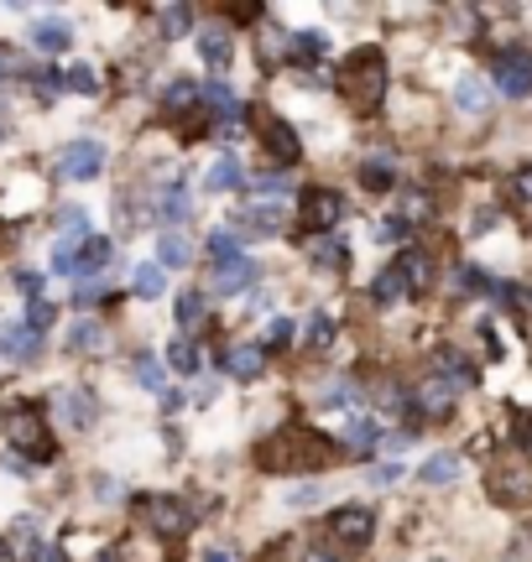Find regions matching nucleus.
I'll use <instances>...</instances> for the list:
<instances>
[{
    "mask_svg": "<svg viewBox=\"0 0 532 562\" xmlns=\"http://www.w3.org/2000/svg\"><path fill=\"white\" fill-rule=\"evenodd\" d=\"M334 459H340L334 438L313 432L303 422H292V427H282V432H271L262 442V469H271V474H303V469H324Z\"/></svg>",
    "mask_w": 532,
    "mask_h": 562,
    "instance_id": "nucleus-1",
    "label": "nucleus"
},
{
    "mask_svg": "<svg viewBox=\"0 0 532 562\" xmlns=\"http://www.w3.org/2000/svg\"><path fill=\"white\" fill-rule=\"evenodd\" d=\"M340 94L355 115H370L381 94H387V58L376 47H355L345 63H340Z\"/></svg>",
    "mask_w": 532,
    "mask_h": 562,
    "instance_id": "nucleus-2",
    "label": "nucleus"
},
{
    "mask_svg": "<svg viewBox=\"0 0 532 562\" xmlns=\"http://www.w3.org/2000/svg\"><path fill=\"white\" fill-rule=\"evenodd\" d=\"M0 432H5V442H11L16 453L53 459V438H47V422H42L37 406H11V412H5V422H0Z\"/></svg>",
    "mask_w": 532,
    "mask_h": 562,
    "instance_id": "nucleus-3",
    "label": "nucleus"
},
{
    "mask_svg": "<svg viewBox=\"0 0 532 562\" xmlns=\"http://www.w3.org/2000/svg\"><path fill=\"white\" fill-rule=\"evenodd\" d=\"M340 214H345V199H340L334 188H303V199L292 209V224H298L303 235H324V229L340 224Z\"/></svg>",
    "mask_w": 532,
    "mask_h": 562,
    "instance_id": "nucleus-4",
    "label": "nucleus"
},
{
    "mask_svg": "<svg viewBox=\"0 0 532 562\" xmlns=\"http://www.w3.org/2000/svg\"><path fill=\"white\" fill-rule=\"evenodd\" d=\"M491 501L496 505H532V463L522 453H507V459L491 469Z\"/></svg>",
    "mask_w": 532,
    "mask_h": 562,
    "instance_id": "nucleus-5",
    "label": "nucleus"
},
{
    "mask_svg": "<svg viewBox=\"0 0 532 562\" xmlns=\"http://www.w3.org/2000/svg\"><path fill=\"white\" fill-rule=\"evenodd\" d=\"M142 516L157 537H184L193 526V505H184L178 495H146L142 501Z\"/></svg>",
    "mask_w": 532,
    "mask_h": 562,
    "instance_id": "nucleus-6",
    "label": "nucleus"
},
{
    "mask_svg": "<svg viewBox=\"0 0 532 562\" xmlns=\"http://www.w3.org/2000/svg\"><path fill=\"white\" fill-rule=\"evenodd\" d=\"M329 537L350 552H361V547L376 537V516H370L366 505H340L334 516H329Z\"/></svg>",
    "mask_w": 532,
    "mask_h": 562,
    "instance_id": "nucleus-7",
    "label": "nucleus"
},
{
    "mask_svg": "<svg viewBox=\"0 0 532 562\" xmlns=\"http://www.w3.org/2000/svg\"><path fill=\"white\" fill-rule=\"evenodd\" d=\"M496 89H501L507 100H528L532 94V53H522V47L496 53Z\"/></svg>",
    "mask_w": 532,
    "mask_h": 562,
    "instance_id": "nucleus-8",
    "label": "nucleus"
},
{
    "mask_svg": "<svg viewBox=\"0 0 532 562\" xmlns=\"http://www.w3.org/2000/svg\"><path fill=\"white\" fill-rule=\"evenodd\" d=\"M256 136H262L266 157L277 161V167H292V161L303 157V146H298V136H292V125L277 121V115H256Z\"/></svg>",
    "mask_w": 532,
    "mask_h": 562,
    "instance_id": "nucleus-9",
    "label": "nucleus"
},
{
    "mask_svg": "<svg viewBox=\"0 0 532 562\" xmlns=\"http://www.w3.org/2000/svg\"><path fill=\"white\" fill-rule=\"evenodd\" d=\"M58 172H63L68 182L100 178V172H104V146H100V140H74V146H63Z\"/></svg>",
    "mask_w": 532,
    "mask_h": 562,
    "instance_id": "nucleus-10",
    "label": "nucleus"
},
{
    "mask_svg": "<svg viewBox=\"0 0 532 562\" xmlns=\"http://www.w3.org/2000/svg\"><path fill=\"white\" fill-rule=\"evenodd\" d=\"M454 396H459V391H454L450 381L423 375V381H418V391H412V412H423L429 422H444L454 412Z\"/></svg>",
    "mask_w": 532,
    "mask_h": 562,
    "instance_id": "nucleus-11",
    "label": "nucleus"
},
{
    "mask_svg": "<svg viewBox=\"0 0 532 562\" xmlns=\"http://www.w3.org/2000/svg\"><path fill=\"white\" fill-rule=\"evenodd\" d=\"M199 100L214 110V125H220V136H235V131H241V104H235V94H230L225 79H209L204 89H199Z\"/></svg>",
    "mask_w": 532,
    "mask_h": 562,
    "instance_id": "nucleus-12",
    "label": "nucleus"
},
{
    "mask_svg": "<svg viewBox=\"0 0 532 562\" xmlns=\"http://www.w3.org/2000/svg\"><path fill=\"white\" fill-rule=\"evenodd\" d=\"M256 277H262V271H256V261H251V256H235V261H220V266H214L209 286H214V292H225V297H235V292H246Z\"/></svg>",
    "mask_w": 532,
    "mask_h": 562,
    "instance_id": "nucleus-13",
    "label": "nucleus"
},
{
    "mask_svg": "<svg viewBox=\"0 0 532 562\" xmlns=\"http://www.w3.org/2000/svg\"><path fill=\"white\" fill-rule=\"evenodd\" d=\"M37 558H42L37 526L21 521L16 531H5V537H0V562H37Z\"/></svg>",
    "mask_w": 532,
    "mask_h": 562,
    "instance_id": "nucleus-14",
    "label": "nucleus"
},
{
    "mask_svg": "<svg viewBox=\"0 0 532 562\" xmlns=\"http://www.w3.org/2000/svg\"><path fill=\"white\" fill-rule=\"evenodd\" d=\"M220 364H225L235 381H256V375H262V364H266V355H262V344H230L225 355H220Z\"/></svg>",
    "mask_w": 532,
    "mask_h": 562,
    "instance_id": "nucleus-15",
    "label": "nucleus"
},
{
    "mask_svg": "<svg viewBox=\"0 0 532 562\" xmlns=\"http://www.w3.org/2000/svg\"><path fill=\"white\" fill-rule=\"evenodd\" d=\"M433 375H439V381H450L454 391H459V385H475V364L465 360V355H454V349H439V360H433Z\"/></svg>",
    "mask_w": 532,
    "mask_h": 562,
    "instance_id": "nucleus-16",
    "label": "nucleus"
},
{
    "mask_svg": "<svg viewBox=\"0 0 532 562\" xmlns=\"http://www.w3.org/2000/svg\"><path fill=\"white\" fill-rule=\"evenodd\" d=\"M402 297H408V277H402L397 261H391L381 277L370 281V302H376V307H391V302H402Z\"/></svg>",
    "mask_w": 532,
    "mask_h": 562,
    "instance_id": "nucleus-17",
    "label": "nucleus"
},
{
    "mask_svg": "<svg viewBox=\"0 0 532 562\" xmlns=\"http://www.w3.org/2000/svg\"><path fill=\"white\" fill-rule=\"evenodd\" d=\"M361 182H366L370 193H387L391 182H397V167H391L387 151H370V157L361 161Z\"/></svg>",
    "mask_w": 532,
    "mask_h": 562,
    "instance_id": "nucleus-18",
    "label": "nucleus"
},
{
    "mask_svg": "<svg viewBox=\"0 0 532 562\" xmlns=\"http://www.w3.org/2000/svg\"><path fill=\"white\" fill-rule=\"evenodd\" d=\"M397 271L408 277V292H429V281H433V261L423 256V250H402V256H397Z\"/></svg>",
    "mask_w": 532,
    "mask_h": 562,
    "instance_id": "nucleus-19",
    "label": "nucleus"
},
{
    "mask_svg": "<svg viewBox=\"0 0 532 562\" xmlns=\"http://www.w3.org/2000/svg\"><path fill=\"white\" fill-rule=\"evenodd\" d=\"M199 58L214 68V74H225L230 68V32H220V26H209L204 37H199Z\"/></svg>",
    "mask_w": 532,
    "mask_h": 562,
    "instance_id": "nucleus-20",
    "label": "nucleus"
},
{
    "mask_svg": "<svg viewBox=\"0 0 532 562\" xmlns=\"http://www.w3.org/2000/svg\"><path fill=\"white\" fill-rule=\"evenodd\" d=\"M241 182H246V172H241V161H235V157H220L204 172V188H209V193H230V188H241Z\"/></svg>",
    "mask_w": 532,
    "mask_h": 562,
    "instance_id": "nucleus-21",
    "label": "nucleus"
},
{
    "mask_svg": "<svg viewBox=\"0 0 532 562\" xmlns=\"http://www.w3.org/2000/svg\"><path fill=\"white\" fill-rule=\"evenodd\" d=\"M241 224L256 229V235H277L282 229V203H251L246 214H241Z\"/></svg>",
    "mask_w": 532,
    "mask_h": 562,
    "instance_id": "nucleus-22",
    "label": "nucleus"
},
{
    "mask_svg": "<svg viewBox=\"0 0 532 562\" xmlns=\"http://www.w3.org/2000/svg\"><path fill=\"white\" fill-rule=\"evenodd\" d=\"M350 448H355V453H376V442H381V427H376V417H366V412H355V417H350Z\"/></svg>",
    "mask_w": 532,
    "mask_h": 562,
    "instance_id": "nucleus-23",
    "label": "nucleus"
},
{
    "mask_svg": "<svg viewBox=\"0 0 532 562\" xmlns=\"http://www.w3.org/2000/svg\"><path fill=\"white\" fill-rule=\"evenodd\" d=\"M32 42H37L42 53H68L74 32H68L63 21H37V26H32Z\"/></svg>",
    "mask_w": 532,
    "mask_h": 562,
    "instance_id": "nucleus-24",
    "label": "nucleus"
},
{
    "mask_svg": "<svg viewBox=\"0 0 532 562\" xmlns=\"http://www.w3.org/2000/svg\"><path fill=\"white\" fill-rule=\"evenodd\" d=\"M163 104L173 110V115H188V110L199 104V83H193V79H167Z\"/></svg>",
    "mask_w": 532,
    "mask_h": 562,
    "instance_id": "nucleus-25",
    "label": "nucleus"
},
{
    "mask_svg": "<svg viewBox=\"0 0 532 562\" xmlns=\"http://www.w3.org/2000/svg\"><path fill=\"white\" fill-rule=\"evenodd\" d=\"M0 349H11L16 360H32V355L42 349V339L26 328V323H16V328H5V334H0Z\"/></svg>",
    "mask_w": 532,
    "mask_h": 562,
    "instance_id": "nucleus-26",
    "label": "nucleus"
},
{
    "mask_svg": "<svg viewBox=\"0 0 532 562\" xmlns=\"http://www.w3.org/2000/svg\"><path fill=\"white\" fill-rule=\"evenodd\" d=\"M418 480H423V484H450V480H459V453H439V459H429L423 469H418Z\"/></svg>",
    "mask_w": 532,
    "mask_h": 562,
    "instance_id": "nucleus-27",
    "label": "nucleus"
},
{
    "mask_svg": "<svg viewBox=\"0 0 532 562\" xmlns=\"http://www.w3.org/2000/svg\"><path fill=\"white\" fill-rule=\"evenodd\" d=\"M68 349H74V355H84V349H104V328L95 318H79L74 323V334H68Z\"/></svg>",
    "mask_w": 532,
    "mask_h": 562,
    "instance_id": "nucleus-28",
    "label": "nucleus"
},
{
    "mask_svg": "<svg viewBox=\"0 0 532 562\" xmlns=\"http://www.w3.org/2000/svg\"><path fill=\"white\" fill-rule=\"evenodd\" d=\"M313 266H324V271H345V266H350V245L345 240H319V245H313Z\"/></svg>",
    "mask_w": 532,
    "mask_h": 562,
    "instance_id": "nucleus-29",
    "label": "nucleus"
},
{
    "mask_svg": "<svg viewBox=\"0 0 532 562\" xmlns=\"http://www.w3.org/2000/svg\"><path fill=\"white\" fill-rule=\"evenodd\" d=\"M298 339V328H292V318H271L262 334V355H277V349H287V344Z\"/></svg>",
    "mask_w": 532,
    "mask_h": 562,
    "instance_id": "nucleus-30",
    "label": "nucleus"
},
{
    "mask_svg": "<svg viewBox=\"0 0 532 562\" xmlns=\"http://www.w3.org/2000/svg\"><path fill=\"white\" fill-rule=\"evenodd\" d=\"M136 297H163L167 292V271L163 266H136Z\"/></svg>",
    "mask_w": 532,
    "mask_h": 562,
    "instance_id": "nucleus-31",
    "label": "nucleus"
},
{
    "mask_svg": "<svg viewBox=\"0 0 532 562\" xmlns=\"http://www.w3.org/2000/svg\"><path fill=\"white\" fill-rule=\"evenodd\" d=\"M334 334H340V328H334L329 313H313V318H308V349H313V355H324L329 344H334Z\"/></svg>",
    "mask_w": 532,
    "mask_h": 562,
    "instance_id": "nucleus-32",
    "label": "nucleus"
},
{
    "mask_svg": "<svg viewBox=\"0 0 532 562\" xmlns=\"http://www.w3.org/2000/svg\"><path fill=\"white\" fill-rule=\"evenodd\" d=\"M204 313H209L204 292H184V297H178V323H184V328H199V323H204Z\"/></svg>",
    "mask_w": 532,
    "mask_h": 562,
    "instance_id": "nucleus-33",
    "label": "nucleus"
},
{
    "mask_svg": "<svg viewBox=\"0 0 532 562\" xmlns=\"http://www.w3.org/2000/svg\"><path fill=\"white\" fill-rule=\"evenodd\" d=\"M53 318H58V307L47 297H32V307H26V328L37 334V339H47V328H53Z\"/></svg>",
    "mask_w": 532,
    "mask_h": 562,
    "instance_id": "nucleus-34",
    "label": "nucleus"
},
{
    "mask_svg": "<svg viewBox=\"0 0 532 562\" xmlns=\"http://www.w3.org/2000/svg\"><path fill=\"white\" fill-rule=\"evenodd\" d=\"M324 53H329L324 32H298V37H292V58L298 63H313V58H324Z\"/></svg>",
    "mask_w": 532,
    "mask_h": 562,
    "instance_id": "nucleus-35",
    "label": "nucleus"
},
{
    "mask_svg": "<svg viewBox=\"0 0 532 562\" xmlns=\"http://www.w3.org/2000/svg\"><path fill=\"white\" fill-rule=\"evenodd\" d=\"M188 256H193V250H188V240L184 235H163V245H157V266H188Z\"/></svg>",
    "mask_w": 532,
    "mask_h": 562,
    "instance_id": "nucleus-36",
    "label": "nucleus"
},
{
    "mask_svg": "<svg viewBox=\"0 0 532 562\" xmlns=\"http://www.w3.org/2000/svg\"><path fill=\"white\" fill-rule=\"evenodd\" d=\"M167 364H173V370H184V375H193V370H199V349H193L188 339H173L167 344Z\"/></svg>",
    "mask_w": 532,
    "mask_h": 562,
    "instance_id": "nucleus-37",
    "label": "nucleus"
},
{
    "mask_svg": "<svg viewBox=\"0 0 532 562\" xmlns=\"http://www.w3.org/2000/svg\"><path fill=\"white\" fill-rule=\"evenodd\" d=\"M136 381H142V385H152V391H167L163 360H157V355H136Z\"/></svg>",
    "mask_w": 532,
    "mask_h": 562,
    "instance_id": "nucleus-38",
    "label": "nucleus"
},
{
    "mask_svg": "<svg viewBox=\"0 0 532 562\" xmlns=\"http://www.w3.org/2000/svg\"><path fill=\"white\" fill-rule=\"evenodd\" d=\"M63 402H68V422H74V427H95V396H79V391H68Z\"/></svg>",
    "mask_w": 532,
    "mask_h": 562,
    "instance_id": "nucleus-39",
    "label": "nucleus"
},
{
    "mask_svg": "<svg viewBox=\"0 0 532 562\" xmlns=\"http://www.w3.org/2000/svg\"><path fill=\"white\" fill-rule=\"evenodd\" d=\"M157 214H163V220H173V224H184L188 220V193H184V188H167L163 203H157Z\"/></svg>",
    "mask_w": 532,
    "mask_h": 562,
    "instance_id": "nucleus-40",
    "label": "nucleus"
},
{
    "mask_svg": "<svg viewBox=\"0 0 532 562\" xmlns=\"http://www.w3.org/2000/svg\"><path fill=\"white\" fill-rule=\"evenodd\" d=\"M157 21H163V32H167V37H184L188 26H193V11H188V5H167V11H163Z\"/></svg>",
    "mask_w": 532,
    "mask_h": 562,
    "instance_id": "nucleus-41",
    "label": "nucleus"
},
{
    "mask_svg": "<svg viewBox=\"0 0 532 562\" xmlns=\"http://www.w3.org/2000/svg\"><path fill=\"white\" fill-rule=\"evenodd\" d=\"M209 256H214V266L235 261V256H241V245H235V235H230V229H214V235H209Z\"/></svg>",
    "mask_w": 532,
    "mask_h": 562,
    "instance_id": "nucleus-42",
    "label": "nucleus"
},
{
    "mask_svg": "<svg viewBox=\"0 0 532 562\" xmlns=\"http://www.w3.org/2000/svg\"><path fill=\"white\" fill-rule=\"evenodd\" d=\"M63 83H68V89H74V94H95V89H100V79H95V68H68V74H63Z\"/></svg>",
    "mask_w": 532,
    "mask_h": 562,
    "instance_id": "nucleus-43",
    "label": "nucleus"
},
{
    "mask_svg": "<svg viewBox=\"0 0 532 562\" xmlns=\"http://www.w3.org/2000/svg\"><path fill=\"white\" fill-rule=\"evenodd\" d=\"M32 89H37V100L47 104V100H58V94H63V89H68V83H63V74H58V68H47V74H42V79L32 83Z\"/></svg>",
    "mask_w": 532,
    "mask_h": 562,
    "instance_id": "nucleus-44",
    "label": "nucleus"
},
{
    "mask_svg": "<svg viewBox=\"0 0 532 562\" xmlns=\"http://www.w3.org/2000/svg\"><path fill=\"white\" fill-rule=\"evenodd\" d=\"M459 104H465L470 115H480V110H486V89H480L475 79H465V83H459Z\"/></svg>",
    "mask_w": 532,
    "mask_h": 562,
    "instance_id": "nucleus-45",
    "label": "nucleus"
},
{
    "mask_svg": "<svg viewBox=\"0 0 532 562\" xmlns=\"http://www.w3.org/2000/svg\"><path fill=\"white\" fill-rule=\"evenodd\" d=\"M104 286H110V281H104V277H89V281H79V286H74V302H79V307H84V302H100V297H104Z\"/></svg>",
    "mask_w": 532,
    "mask_h": 562,
    "instance_id": "nucleus-46",
    "label": "nucleus"
},
{
    "mask_svg": "<svg viewBox=\"0 0 532 562\" xmlns=\"http://www.w3.org/2000/svg\"><path fill=\"white\" fill-rule=\"evenodd\" d=\"M319 484H292V495H287V505H298V510H308V505H319Z\"/></svg>",
    "mask_w": 532,
    "mask_h": 562,
    "instance_id": "nucleus-47",
    "label": "nucleus"
},
{
    "mask_svg": "<svg viewBox=\"0 0 532 562\" xmlns=\"http://www.w3.org/2000/svg\"><path fill=\"white\" fill-rule=\"evenodd\" d=\"M512 199L522 203V209H532V167H522V172L512 178Z\"/></svg>",
    "mask_w": 532,
    "mask_h": 562,
    "instance_id": "nucleus-48",
    "label": "nucleus"
},
{
    "mask_svg": "<svg viewBox=\"0 0 532 562\" xmlns=\"http://www.w3.org/2000/svg\"><path fill=\"white\" fill-rule=\"evenodd\" d=\"M397 474H402L397 463H381V469H370V484H391V480H397Z\"/></svg>",
    "mask_w": 532,
    "mask_h": 562,
    "instance_id": "nucleus-49",
    "label": "nucleus"
},
{
    "mask_svg": "<svg viewBox=\"0 0 532 562\" xmlns=\"http://www.w3.org/2000/svg\"><path fill=\"white\" fill-rule=\"evenodd\" d=\"M63 229H84V224H89V220H84V214H79V209H63Z\"/></svg>",
    "mask_w": 532,
    "mask_h": 562,
    "instance_id": "nucleus-50",
    "label": "nucleus"
},
{
    "mask_svg": "<svg viewBox=\"0 0 532 562\" xmlns=\"http://www.w3.org/2000/svg\"><path fill=\"white\" fill-rule=\"evenodd\" d=\"M204 562H230V552H225V547H209Z\"/></svg>",
    "mask_w": 532,
    "mask_h": 562,
    "instance_id": "nucleus-51",
    "label": "nucleus"
},
{
    "mask_svg": "<svg viewBox=\"0 0 532 562\" xmlns=\"http://www.w3.org/2000/svg\"><path fill=\"white\" fill-rule=\"evenodd\" d=\"M308 562H340V558H334L329 547H319V552H308Z\"/></svg>",
    "mask_w": 532,
    "mask_h": 562,
    "instance_id": "nucleus-52",
    "label": "nucleus"
},
{
    "mask_svg": "<svg viewBox=\"0 0 532 562\" xmlns=\"http://www.w3.org/2000/svg\"><path fill=\"white\" fill-rule=\"evenodd\" d=\"M522 442H528V448H532V417H528V427H522Z\"/></svg>",
    "mask_w": 532,
    "mask_h": 562,
    "instance_id": "nucleus-53",
    "label": "nucleus"
},
{
    "mask_svg": "<svg viewBox=\"0 0 532 562\" xmlns=\"http://www.w3.org/2000/svg\"><path fill=\"white\" fill-rule=\"evenodd\" d=\"M528 302H532V292H528Z\"/></svg>",
    "mask_w": 532,
    "mask_h": 562,
    "instance_id": "nucleus-54",
    "label": "nucleus"
}]
</instances>
